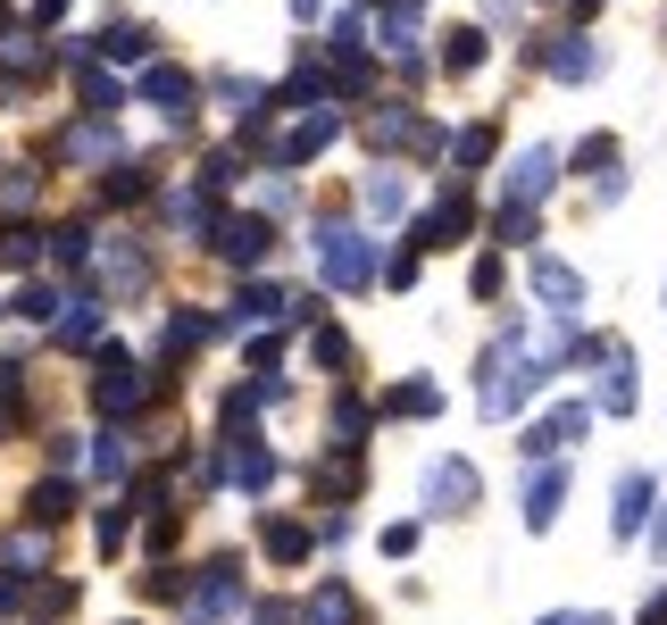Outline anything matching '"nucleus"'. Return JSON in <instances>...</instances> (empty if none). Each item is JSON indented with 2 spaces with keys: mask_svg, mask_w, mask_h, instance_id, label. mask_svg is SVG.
<instances>
[{
  "mask_svg": "<svg viewBox=\"0 0 667 625\" xmlns=\"http://www.w3.org/2000/svg\"><path fill=\"white\" fill-rule=\"evenodd\" d=\"M526 351H517V334H501L493 351H484V417H509L517 392H526Z\"/></svg>",
  "mask_w": 667,
  "mask_h": 625,
  "instance_id": "f257e3e1",
  "label": "nucleus"
},
{
  "mask_svg": "<svg viewBox=\"0 0 667 625\" xmlns=\"http://www.w3.org/2000/svg\"><path fill=\"white\" fill-rule=\"evenodd\" d=\"M325 284L334 292H367V276H376V250H367V234H351V226H325Z\"/></svg>",
  "mask_w": 667,
  "mask_h": 625,
  "instance_id": "f03ea898",
  "label": "nucleus"
},
{
  "mask_svg": "<svg viewBox=\"0 0 667 625\" xmlns=\"http://www.w3.org/2000/svg\"><path fill=\"white\" fill-rule=\"evenodd\" d=\"M476 500H484V475L467 467V459H442V467L426 475V509L434 517H467Z\"/></svg>",
  "mask_w": 667,
  "mask_h": 625,
  "instance_id": "7ed1b4c3",
  "label": "nucleus"
},
{
  "mask_svg": "<svg viewBox=\"0 0 667 625\" xmlns=\"http://www.w3.org/2000/svg\"><path fill=\"white\" fill-rule=\"evenodd\" d=\"M142 400H151V376H133V367L109 351V359H100V384H93V409L100 417H133Z\"/></svg>",
  "mask_w": 667,
  "mask_h": 625,
  "instance_id": "20e7f679",
  "label": "nucleus"
},
{
  "mask_svg": "<svg viewBox=\"0 0 667 625\" xmlns=\"http://www.w3.org/2000/svg\"><path fill=\"white\" fill-rule=\"evenodd\" d=\"M217 259L226 267H259L267 259V243H276V234H267V217H217Z\"/></svg>",
  "mask_w": 667,
  "mask_h": 625,
  "instance_id": "39448f33",
  "label": "nucleus"
},
{
  "mask_svg": "<svg viewBox=\"0 0 667 625\" xmlns=\"http://www.w3.org/2000/svg\"><path fill=\"white\" fill-rule=\"evenodd\" d=\"M184 601H192V617H226V608H243V575H234V559H217L201 584H184Z\"/></svg>",
  "mask_w": 667,
  "mask_h": 625,
  "instance_id": "423d86ee",
  "label": "nucleus"
},
{
  "mask_svg": "<svg viewBox=\"0 0 667 625\" xmlns=\"http://www.w3.org/2000/svg\"><path fill=\"white\" fill-rule=\"evenodd\" d=\"M334 133H343V117H334V109H318V117H301V126H292L284 142H276V168H301V159H318L325 142H334Z\"/></svg>",
  "mask_w": 667,
  "mask_h": 625,
  "instance_id": "0eeeda50",
  "label": "nucleus"
},
{
  "mask_svg": "<svg viewBox=\"0 0 667 625\" xmlns=\"http://www.w3.org/2000/svg\"><path fill=\"white\" fill-rule=\"evenodd\" d=\"M217 475H234L243 493H267V484H276V451H259L250 434H234V451L217 459Z\"/></svg>",
  "mask_w": 667,
  "mask_h": 625,
  "instance_id": "6e6552de",
  "label": "nucleus"
},
{
  "mask_svg": "<svg viewBox=\"0 0 667 625\" xmlns=\"http://www.w3.org/2000/svg\"><path fill=\"white\" fill-rule=\"evenodd\" d=\"M551 184H559V151H542V142H534V151L509 159V201H542Z\"/></svg>",
  "mask_w": 667,
  "mask_h": 625,
  "instance_id": "1a4fd4ad",
  "label": "nucleus"
},
{
  "mask_svg": "<svg viewBox=\"0 0 667 625\" xmlns=\"http://www.w3.org/2000/svg\"><path fill=\"white\" fill-rule=\"evenodd\" d=\"M467 226H476V201H467V192L451 184V192H442V208H434V217L418 226V243H426V250H442V243H459Z\"/></svg>",
  "mask_w": 667,
  "mask_h": 625,
  "instance_id": "9d476101",
  "label": "nucleus"
},
{
  "mask_svg": "<svg viewBox=\"0 0 667 625\" xmlns=\"http://www.w3.org/2000/svg\"><path fill=\"white\" fill-rule=\"evenodd\" d=\"M584 425H592V409H559V417H542V425L526 434V459H559L575 434H584Z\"/></svg>",
  "mask_w": 667,
  "mask_h": 625,
  "instance_id": "9b49d317",
  "label": "nucleus"
},
{
  "mask_svg": "<svg viewBox=\"0 0 667 625\" xmlns=\"http://www.w3.org/2000/svg\"><path fill=\"white\" fill-rule=\"evenodd\" d=\"M534 292H542L551 309H568V317H575V301H584V276H575L568 259H534Z\"/></svg>",
  "mask_w": 667,
  "mask_h": 625,
  "instance_id": "f8f14e48",
  "label": "nucleus"
},
{
  "mask_svg": "<svg viewBox=\"0 0 667 625\" xmlns=\"http://www.w3.org/2000/svg\"><path fill=\"white\" fill-rule=\"evenodd\" d=\"M542 67H551V76H568V84H584L592 67H601V51H592L584 34H559L551 51H542Z\"/></svg>",
  "mask_w": 667,
  "mask_h": 625,
  "instance_id": "ddd939ff",
  "label": "nucleus"
},
{
  "mask_svg": "<svg viewBox=\"0 0 667 625\" xmlns=\"http://www.w3.org/2000/svg\"><path fill=\"white\" fill-rule=\"evenodd\" d=\"M42 559H51V526H25V534L0 542V575H25V568H42Z\"/></svg>",
  "mask_w": 667,
  "mask_h": 625,
  "instance_id": "4468645a",
  "label": "nucleus"
},
{
  "mask_svg": "<svg viewBox=\"0 0 667 625\" xmlns=\"http://www.w3.org/2000/svg\"><path fill=\"white\" fill-rule=\"evenodd\" d=\"M259 542H267V559H276V568H301V559H309V526H292V517H267Z\"/></svg>",
  "mask_w": 667,
  "mask_h": 625,
  "instance_id": "2eb2a0df",
  "label": "nucleus"
},
{
  "mask_svg": "<svg viewBox=\"0 0 667 625\" xmlns=\"http://www.w3.org/2000/svg\"><path fill=\"white\" fill-rule=\"evenodd\" d=\"M601 409H610V417L634 409V351H626V342H610V384H601Z\"/></svg>",
  "mask_w": 667,
  "mask_h": 625,
  "instance_id": "dca6fc26",
  "label": "nucleus"
},
{
  "mask_svg": "<svg viewBox=\"0 0 667 625\" xmlns=\"http://www.w3.org/2000/svg\"><path fill=\"white\" fill-rule=\"evenodd\" d=\"M559 493H568V467H542V475H534V484H526V526H551Z\"/></svg>",
  "mask_w": 667,
  "mask_h": 625,
  "instance_id": "f3484780",
  "label": "nucleus"
},
{
  "mask_svg": "<svg viewBox=\"0 0 667 625\" xmlns=\"http://www.w3.org/2000/svg\"><path fill=\"white\" fill-rule=\"evenodd\" d=\"M67 509H76V484H58V475H51V484H34V500H25V517H34V526H58Z\"/></svg>",
  "mask_w": 667,
  "mask_h": 625,
  "instance_id": "a211bd4d",
  "label": "nucleus"
},
{
  "mask_svg": "<svg viewBox=\"0 0 667 625\" xmlns=\"http://www.w3.org/2000/svg\"><path fill=\"white\" fill-rule=\"evenodd\" d=\"M259 317H292V301L276 284H250L243 301H234V325H259Z\"/></svg>",
  "mask_w": 667,
  "mask_h": 625,
  "instance_id": "6ab92c4d",
  "label": "nucleus"
},
{
  "mask_svg": "<svg viewBox=\"0 0 667 625\" xmlns=\"http://www.w3.org/2000/svg\"><path fill=\"white\" fill-rule=\"evenodd\" d=\"M643 517H650V475H626L617 484V534H643Z\"/></svg>",
  "mask_w": 667,
  "mask_h": 625,
  "instance_id": "aec40b11",
  "label": "nucleus"
},
{
  "mask_svg": "<svg viewBox=\"0 0 667 625\" xmlns=\"http://www.w3.org/2000/svg\"><path fill=\"white\" fill-rule=\"evenodd\" d=\"M142 100H159V109H184V100H192V76H184V67H151V76H142Z\"/></svg>",
  "mask_w": 667,
  "mask_h": 625,
  "instance_id": "412c9836",
  "label": "nucleus"
},
{
  "mask_svg": "<svg viewBox=\"0 0 667 625\" xmlns=\"http://www.w3.org/2000/svg\"><path fill=\"white\" fill-rule=\"evenodd\" d=\"M442 67H451V76L484 67V34H476V25H459V34H442Z\"/></svg>",
  "mask_w": 667,
  "mask_h": 625,
  "instance_id": "4be33fe9",
  "label": "nucleus"
},
{
  "mask_svg": "<svg viewBox=\"0 0 667 625\" xmlns=\"http://www.w3.org/2000/svg\"><path fill=\"white\" fill-rule=\"evenodd\" d=\"M309 625H359L351 592H343V584H318V601H309Z\"/></svg>",
  "mask_w": 667,
  "mask_h": 625,
  "instance_id": "5701e85b",
  "label": "nucleus"
},
{
  "mask_svg": "<svg viewBox=\"0 0 667 625\" xmlns=\"http://www.w3.org/2000/svg\"><path fill=\"white\" fill-rule=\"evenodd\" d=\"M126 459H133V451H126V434L109 425V434L93 442V475H100V484H117V475H126Z\"/></svg>",
  "mask_w": 667,
  "mask_h": 625,
  "instance_id": "b1692460",
  "label": "nucleus"
},
{
  "mask_svg": "<svg viewBox=\"0 0 667 625\" xmlns=\"http://www.w3.org/2000/svg\"><path fill=\"white\" fill-rule=\"evenodd\" d=\"M384 409H392V417H434V409H442V392H434V384H400Z\"/></svg>",
  "mask_w": 667,
  "mask_h": 625,
  "instance_id": "393cba45",
  "label": "nucleus"
},
{
  "mask_svg": "<svg viewBox=\"0 0 667 625\" xmlns=\"http://www.w3.org/2000/svg\"><path fill=\"white\" fill-rule=\"evenodd\" d=\"M100 51H109V58H151V34H142V25H109Z\"/></svg>",
  "mask_w": 667,
  "mask_h": 625,
  "instance_id": "a878e982",
  "label": "nucleus"
},
{
  "mask_svg": "<svg viewBox=\"0 0 667 625\" xmlns=\"http://www.w3.org/2000/svg\"><path fill=\"white\" fill-rule=\"evenodd\" d=\"M93 334H100V309L93 301H76V317H58V342H67V351H84Z\"/></svg>",
  "mask_w": 667,
  "mask_h": 625,
  "instance_id": "bb28decb",
  "label": "nucleus"
},
{
  "mask_svg": "<svg viewBox=\"0 0 667 625\" xmlns=\"http://www.w3.org/2000/svg\"><path fill=\"white\" fill-rule=\"evenodd\" d=\"M84 100H93V117H109L117 100H126V84H117V76H100V67H84Z\"/></svg>",
  "mask_w": 667,
  "mask_h": 625,
  "instance_id": "cd10ccee",
  "label": "nucleus"
},
{
  "mask_svg": "<svg viewBox=\"0 0 667 625\" xmlns=\"http://www.w3.org/2000/svg\"><path fill=\"white\" fill-rule=\"evenodd\" d=\"M34 192H42L34 168H9V184H0V208H34Z\"/></svg>",
  "mask_w": 667,
  "mask_h": 625,
  "instance_id": "c85d7f7f",
  "label": "nucleus"
},
{
  "mask_svg": "<svg viewBox=\"0 0 667 625\" xmlns=\"http://www.w3.org/2000/svg\"><path fill=\"white\" fill-rule=\"evenodd\" d=\"M575 168H584V175H610L617 168V142H610V133H592L584 151H575Z\"/></svg>",
  "mask_w": 667,
  "mask_h": 625,
  "instance_id": "c756f323",
  "label": "nucleus"
},
{
  "mask_svg": "<svg viewBox=\"0 0 667 625\" xmlns=\"http://www.w3.org/2000/svg\"><path fill=\"white\" fill-rule=\"evenodd\" d=\"M93 534H100V550H126L133 517H126V509H100V517H93Z\"/></svg>",
  "mask_w": 667,
  "mask_h": 625,
  "instance_id": "7c9ffc66",
  "label": "nucleus"
},
{
  "mask_svg": "<svg viewBox=\"0 0 667 625\" xmlns=\"http://www.w3.org/2000/svg\"><path fill=\"white\" fill-rule=\"evenodd\" d=\"M451 151H459V168H476V159H493V126H467V133L451 142Z\"/></svg>",
  "mask_w": 667,
  "mask_h": 625,
  "instance_id": "2f4dec72",
  "label": "nucleus"
},
{
  "mask_svg": "<svg viewBox=\"0 0 667 625\" xmlns=\"http://www.w3.org/2000/svg\"><path fill=\"white\" fill-rule=\"evenodd\" d=\"M400 201H409V192H400L392 175H376V184H367V208H376V217H400Z\"/></svg>",
  "mask_w": 667,
  "mask_h": 625,
  "instance_id": "473e14b6",
  "label": "nucleus"
},
{
  "mask_svg": "<svg viewBox=\"0 0 667 625\" xmlns=\"http://www.w3.org/2000/svg\"><path fill=\"white\" fill-rule=\"evenodd\" d=\"M84 250H93V234H84V226H67V234L51 243V259H58V267H84Z\"/></svg>",
  "mask_w": 667,
  "mask_h": 625,
  "instance_id": "72a5a7b5",
  "label": "nucleus"
},
{
  "mask_svg": "<svg viewBox=\"0 0 667 625\" xmlns=\"http://www.w3.org/2000/svg\"><path fill=\"white\" fill-rule=\"evenodd\" d=\"M318 484H325V493H359V459H325Z\"/></svg>",
  "mask_w": 667,
  "mask_h": 625,
  "instance_id": "f704fd0d",
  "label": "nucleus"
},
{
  "mask_svg": "<svg viewBox=\"0 0 667 625\" xmlns=\"http://www.w3.org/2000/svg\"><path fill=\"white\" fill-rule=\"evenodd\" d=\"M100 192H109V201H142V168H117V175H100Z\"/></svg>",
  "mask_w": 667,
  "mask_h": 625,
  "instance_id": "c9c22d12",
  "label": "nucleus"
},
{
  "mask_svg": "<svg viewBox=\"0 0 667 625\" xmlns=\"http://www.w3.org/2000/svg\"><path fill=\"white\" fill-rule=\"evenodd\" d=\"M76 608V584H51V592H34V617H67Z\"/></svg>",
  "mask_w": 667,
  "mask_h": 625,
  "instance_id": "e433bc0d",
  "label": "nucleus"
},
{
  "mask_svg": "<svg viewBox=\"0 0 667 625\" xmlns=\"http://www.w3.org/2000/svg\"><path fill=\"white\" fill-rule=\"evenodd\" d=\"M18 309L42 325V317H58V292H51V284H25V301H18Z\"/></svg>",
  "mask_w": 667,
  "mask_h": 625,
  "instance_id": "4c0bfd02",
  "label": "nucleus"
},
{
  "mask_svg": "<svg viewBox=\"0 0 667 625\" xmlns=\"http://www.w3.org/2000/svg\"><path fill=\"white\" fill-rule=\"evenodd\" d=\"M25 259H34V234H25V226L0 234V267H25Z\"/></svg>",
  "mask_w": 667,
  "mask_h": 625,
  "instance_id": "58836bf2",
  "label": "nucleus"
},
{
  "mask_svg": "<svg viewBox=\"0 0 667 625\" xmlns=\"http://www.w3.org/2000/svg\"><path fill=\"white\" fill-rule=\"evenodd\" d=\"M142 584H151V601H184V575H175V568H159V575H142Z\"/></svg>",
  "mask_w": 667,
  "mask_h": 625,
  "instance_id": "ea45409f",
  "label": "nucleus"
},
{
  "mask_svg": "<svg viewBox=\"0 0 667 625\" xmlns=\"http://www.w3.org/2000/svg\"><path fill=\"white\" fill-rule=\"evenodd\" d=\"M542 625H610V617H592V608H568V617H542Z\"/></svg>",
  "mask_w": 667,
  "mask_h": 625,
  "instance_id": "a19ab883",
  "label": "nucleus"
},
{
  "mask_svg": "<svg viewBox=\"0 0 667 625\" xmlns=\"http://www.w3.org/2000/svg\"><path fill=\"white\" fill-rule=\"evenodd\" d=\"M9 608H18V575H0V617H9Z\"/></svg>",
  "mask_w": 667,
  "mask_h": 625,
  "instance_id": "79ce46f5",
  "label": "nucleus"
},
{
  "mask_svg": "<svg viewBox=\"0 0 667 625\" xmlns=\"http://www.w3.org/2000/svg\"><path fill=\"white\" fill-rule=\"evenodd\" d=\"M650 550H659V568H667V517H659V526H650Z\"/></svg>",
  "mask_w": 667,
  "mask_h": 625,
  "instance_id": "37998d69",
  "label": "nucleus"
},
{
  "mask_svg": "<svg viewBox=\"0 0 667 625\" xmlns=\"http://www.w3.org/2000/svg\"><path fill=\"white\" fill-rule=\"evenodd\" d=\"M259 625H292V617H284V608H259Z\"/></svg>",
  "mask_w": 667,
  "mask_h": 625,
  "instance_id": "c03bdc74",
  "label": "nucleus"
}]
</instances>
